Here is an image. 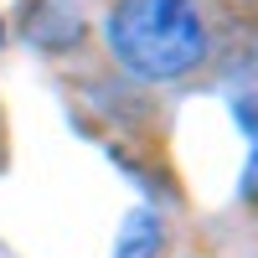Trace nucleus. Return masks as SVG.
I'll return each mask as SVG.
<instances>
[{
    "instance_id": "obj_1",
    "label": "nucleus",
    "mask_w": 258,
    "mask_h": 258,
    "mask_svg": "<svg viewBox=\"0 0 258 258\" xmlns=\"http://www.w3.org/2000/svg\"><path fill=\"white\" fill-rule=\"evenodd\" d=\"M109 47L135 78L170 83L207 57V26L191 0H119L109 11Z\"/></svg>"
},
{
    "instance_id": "obj_3",
    "label": "nucleus",
    "mask_w": 258,
    "mask_h": 258,
    "mask_svg": "<svg viewBox=\"0 0 258 258\" xmlns=\"http://www.w3.org/2000/svg\"><path fill=\"white\" fill-rule=\"evenodd\" d=\"M243 197L258 202V140H253V155H248V170H243Z\"/></svg>"
},
{
    "instance_id": "obj_2",
    "label": "nucleus",
    "mask_w": 258,
    "mask_h": 258,
    "mask_svg": "<svg viewBox=\"0 0 258 258\" xmlns=\"http://www.w3.org/2000/svg\"><path fill=\"white\" fill-rule=\"evenodd\" d=\"M155 243H160V222L150 217V212H129L124 227H119L114 258H150V253H155Z\"/></svg>"
}]
</instances>
